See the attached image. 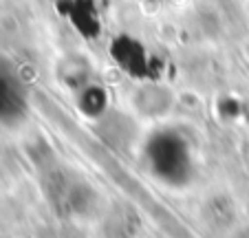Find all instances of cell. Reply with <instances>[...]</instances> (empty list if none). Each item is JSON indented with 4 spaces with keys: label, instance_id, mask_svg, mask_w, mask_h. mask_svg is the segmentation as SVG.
<instances>
[{
    "label": "cell",
    "instance_id": "1",
    "mask_svg": "<svg viewBox=\"0 0 249 238\" xmlns=\"http://www.w3.org/2000/svg\"><path fill=\"white\" fill-rule=\"evenodd\" d=\"M143 157H146L148 170L165 185L181 187L185 183H190V179H192L194 172L192 146L181 132L177 130L155 132L146 141Z\"/></svg>",
    "mask_w": 249,
    "mask_h": 238
},
{
    "label": "cell",
    "instance_id": "2",
    "mask_svg": "<svg viewBox=\"0 0 249 238\" xmlns=\"http://www.w3.org/2000/svg\"><path fill=\"white\" fill-rule=\"evenodd\" d=\"M29 110L27 89L16 66L0 60V126H14L24 119Z\"/></svg>",
    "mask_w": 249,
    "mask_h": 238
}]
</instances>
